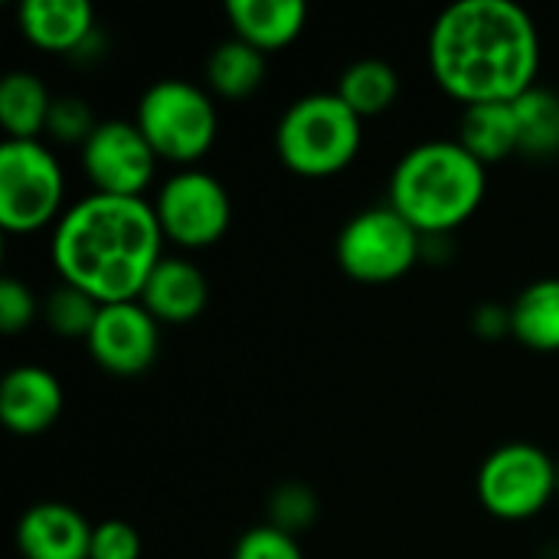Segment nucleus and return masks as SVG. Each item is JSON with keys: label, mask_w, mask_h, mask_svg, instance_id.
Listing matches in <instances>:
<instances>
[{"label": "nucleus", "mask_w": 559, "mask_h": 559, "mask_svg": "<svg viewBox=\"0 0 559 559\" xmlns=\"http://www.w3.org/2000/svg\"><path fill=\"white\" fill-rule=\"evenodd\" d=\"M429 72L465 108L518 102L540 72L537 23L514 0H455L429 29Z\"/></svg>", "instance_id": "obj_1"}, {"label": "nucleus", "mask_w": 559, "mask_h": 559, "mask_svg": "<svg viewBox=\"0 0 559 559\" xmlns=\"http://www.w3.org/2000/svg\"><path fill=\"white\" fill-rule=\"evenodd\" d=\"M164 233L144 197L88 193L66 206L52 226V265L59 282L82 288L98 305L138 301L164 259Z\"/></svg>", "instance_id": "obj_2"}, {"label": "nucleus", "mask_w": 559, "mask_h": 559, "mask_svg": "<svg viewBox=\"0 0 559 559\" xmlns=\"http://www.w3.org/2000/svg\"><path fill=\"white\" fill-rule=\"evenodd\" d=\"M386 203L426 239H445L465 226L485 193L488 167L478 164L455 138L413 144L390 174Z\"/></svg>", "instance_id": "obj_3"}, {"label": "nucleus", "mask_w": 559, "mask_h": 559, "mask_svg": "<svg viewBox=\"0 0 559 559\" xmlns=\"http://www.w3.org/2000/svg\"><path fill=\"white\" fill-rule=\"evenodd\" d=\"M364 147V118H357L337 92H311L295 98L275 124L278 160L308 180L347 170Z\"/></svg>", "instance_id": "obj_4"}, {"label": "nucleus", "mask_w": 559, "mask_h": 559, "mask_svg": "<svg viewBox=\"0 0 559 559\" xmlns=\"http://www.w3.org/2000/svg\"><path fill=\"white\" fill-rule=\"evenodd\" d=\"M134 124L167 164L197 167L216 144L219 111L206 85L187 79L151 82L134 108Z\"/></svg>", "instance_id": "obj_5"}, {"label": "nucleus", "mask_w": 559, "mask_h": 559, "mask_svg": "<svg viewBox=\"0 0 559 559\" xmlns=\"http://www.w3.org/2000/svg\"><path fill=\"white\" fill-rule=\"evenodd\" d=\"M426 236L406 223L390 203L367 206L350 216L334 242L337 265L347 278L360 285H390L400 282L423 262Z\"/></svg>", "instance_id": "obj_6"}, {"label": "nucleus", "mask_w": 559, "mask_h": 559, "mask_svg": "<svg viewBox=\"0 0 559 559\" xmlns=\"http://www.w3.org/2000/svg\"><path fill=\"white\" fill-rule=\"evenodd\" d=\"M66 213V174L43 141L0 144V226L16 236L56 226Z\"/></svg>", "instance_id": "obj_7"}, {"label": "nucleus", "mask_w": 559, "mask_h": 559, "mask_svg": "<svg viewBox=\"0 0 559 559\" xmlns=\"http://www.w3.org/2000/svg\"><path fill=\"white\" fill-rule=\"evenodd\" d=\"M557 498V459L534 442H504L478 468V501L498 521H531Z\"/></svg>", "instance_id": "obj_8"}, {"label": "nucleus", "mask_w": 559, "mask_h": 559, "mask_svg": "<svg viewBox=\"0 0 559 559\" xmlns=\"http://www.w3.org/2000/svg\"><path fill=\"white\" fill-rule=\"evenodd\" d=\"M160 233L177 249H210L233 223V200L219 177L200 167L174 170L154 200Z\"/></svg>", "instance_id": "obj_9"}, {"label": "nucleus", "mask_w": 559, "mask_h": 559, "mask_svg": "<svg viewBox=\"0 0 559 559\" xmlns=\"http://www.w3.org/2000/svg\"><path fill=\"white\" fill-rule=\"evenodd\" d=\"M157 154L128 118H105L82 144V170L92 193L144 197L157 177Z\"/></svg>", "instance_id": "obj_10"}, {"label": "nucleus", "mask_w": 559, "mask_h": 559, "mask_svg": "<svg viewBox=\"0 0 559 559\" xmlns=\"http://www.w3.org/2000/svg\"><path fill=\"white\" fill-rule=\"evenodd\" d=\"M85 347L105 373L141 377L160 354V324L141 301L102 305Z\"/></svg>", "instance_id": "obj_11"}, {"label": "nucleus", "mask_w": 559, "mask_h": 559, "mask_svg": "<svg viewBox=\"0 0 559 559\" xmlns=\"http://www.w3.org/2000/svg\"><path fill=\"white\" fill-rule=\"evenodd\" d=\"M62 383L39 364H20L0 380V423L13 436H43L62 416Z\"/></svg>", "instance_id": "obj_12"}, {"label": "nucleus", "mask_w": 559, "mask_h": 559, "mask_svg": "<svg viewBox=\"0 0 559 559\" xmlns=\"http://www.w3.org/2000/svg\"><path fill=\"white\" fill-rule=\"evenodd\" d=\"M92 524L62 501H39L16 521V550L23 559H88Z\"/></svg>", "instance_id": "obj_13"}, {"label": "nucleus", "mask_w": 559, "mask_h": 559, "mask_svg": "<svg viewBox=\"0 0 559 559\" xmlns=\"http://www.w3.org/2000/svg\"><path fill=\"white\" fill-rule=\"evenodd\" d=\"M16 26L29 46L56 56H82L98 39L88 0H23Z\"/></svg>", "instance_id": "obj_14"}, {"label": "nucleus", "mask_w": 559, "mask_h": 559, "mask_svg": "<svg viewBox=\"0 0 559 559\" xmlns=\"http://www.w3.org/2000/svg\"><path fill=\"white\" fill-rule=\"evenodd\" d=\"M138 301L154 314L157 324H190L210 305V282L197 262L183 255H164L144 282Z\"/></svg>", "instance_id": "obj_15"}, {"label": "nucleus", "mask_w": 559, "mask_h": 559, "mask_svg": "<svg viewBox=\"0 0 559 559\" xmlns=\"http://www.w3.org/2000/svg\"><path fill=\"white\" fill-rule=\"evenodd\" d=\"M226 20L236 39L269 56L301 36L308 7L301 0H226Z\"/></svg>", "instance_id": "obj_16"}, {"label": "nucleus", "mask_w": 559, "mask_h": 559, "mask_svg": "<svg viewBox=\"0 0 559 559\" xmlns=\"http://www.w3.org/2000/svg\"><path fill=\"white\" fill-rule=\"evenodd\" d=\"M478 164H504L508 157L521 154V124L514 102H488V105H468L459 121L455 138Z\"/></svg>", "instance_id": "obj_17"}, {"label": "nucleus", "mask_w": 559, "mask_h": 559, "mask_svg": "<svg viewBox=\"0 0 559 559\" xmlns=\"http://www.w3.org/2000/svg\"><path fill=\"white\" fill-rule=\"evenodd\" d=\"M52 102L56 95L36 72L13 69L0 79V128L10 141H39Z\"/></svg>", "instance_id": "obj_18"}, {"label": "nucleus", "mask_w": 559, "mask_h": 559, "mask_svg": "<svg viewBox=\"0 0 559 559\" xmlns=\"http://www.w3.org/2000/svg\"><path fill=\"white\" fill-rule=\"evenodd\" d=\"M265 72H269L265 52H259L255 46H249L236 36L223 39L203 66L210 95L226 98V102H242V98L255 95L265 82Z\"/></svg>", "instance_id": "obj_19"}, {"label": "nucleus", "mask_w": 559, "mask_h": 559, "mask_svg": "<svg viewBox=\"0 0 559 559\" xmlns=\"http://www.w3.org/2000/svg\"><path fill=\"white\" fill-rule=\"evenodd\" d=\"M511 337L527 350H559V278L531 282L511 305Z\"/></svg>", "instance_id": "obj_20"}, {"label": "nucleus", "mask_w": 559, "mask_h": 559, "mask_svg": "<svg viewBox=\"0 0 559 559\" xmlns=\"http://www.w3.org/2000/svg\"><path fill=\"white\" fill-rule=\"evenodd\" d=\"M334 92L341 95V102L357 115V118H377L383 111H390L400 98V72L377 56L367 59H354L350 66L341 69Z\"/></svg>", "instance_id": "obj_21"}, {"label": "nucleus", "mask_w": 559, "mask_h": 559, "mask_svg": "<svg viewBox=\"0 0 559 559\" xmlns=\"http://www.w3.org/2000/svg\"><path fill=\"white\" fill-rule=\"evenodd\" d=\"M521 124V154L531 160L559 157V92L534 85L514 102Z\"/></svg>", "instance_id": "obj_22"}, {"label": "nucleus", "mask_w": 559, "mask_h": 559, "mask_svg": "<svg viewBox=\"0 0 559 559\" xmlns=\"http://www.w3.org/2000/svg\"><path fill=\"white\" fill-rule=\"evenodd\" d=\"M98 311L102 305L85 295L82 288H72L66 282H59L46 298H43V321L52 334L66 337V341H88L95 321H98Z\"/></svg>", "instance_id": "obj_23"}, {"label": "nucleus", "mask_w": 559, "mask_h": 559, "mask_svg": "<svg viewBox=\"0 0 559 559\" xmlns=\"http://www.w3.org/2000/svg\"><path fill=\"white\" fill-rule=\"evenodd\" d=\"M321 514L318 495L301 485V481H285L269 495V524L298 537L301 531H308Z\"/></svg>", "instance_id": "obj_24"}, {"label": "nucleus", "mask_w": 559, "mask_h": 559, "mask_svg": "<svg viewBox=\"0 0 559 559\" xmlns=\"http://www.w3.org/2000/svg\"><path fill=\"white\" fill-rule=\"evenodd\" d=\"M98 128V118L92 111V105L79 95H56L52 108H49V121H46V134L59 144H85L92 138V131Z\"/></svg>", "instance_id": "obj_25"}, {"label": "nucleus", "mask_w": 559, "mask_h": 559, "mask_svg": "<svg viewBox=\"0 0 559 559\" xmlns=\"http://www.w3.org/2000/svg\"><path fill=\"white\" fill-rule=\"evenodd\" d=\"M39 314H43V301L29 292V285L13 275H3L0 278V331L13 337L33 328Z\"/></svg>", "instance_id": "obj_26"}, {"label": "nucleus", "mask_w": 559, "mask_h": 559, "mask_svg": "<svg viewBox=\"0 0 559 559\" xmlns=\"http://www.w3.org/2000/svg\"><path fill=\"white\" fill-rule=\"evenodd\" d=\"M229 559H305V554H301L298 537H292L272 524H259V527H249L236 540Z\"/></svg>", "instance_id": "obj_27"}, {"label": "nucleus", "mask_w": 559, "mask_h": 559, "mask_svg": "<svg viewBox=\"0 0 559 559\" xmlns=\"http://www.w3.org/2000/svg\"><path fill=\"white\" fill-rule=\"evenodd\" d=\"M88 559H141V534L128 521H102L92 531Z\"/></svg>", "instance_id": "obj_28"}, {"label": "nucleus", "mask_w": 559, "mask_h": 559, "mask_svg": "<svg viewBox=\"0 0 559 559\" xmlns=\"http://www.w3.org/2000/svg\"><path fill=\"white\" fill-rule=\"evenodd\" d=\"M472 328H475L485 341H498V337L511 334V305H508V308H504V305H495V301L481 305V308L475 311V318H472Z\"/></svg>", "instance_id": "obj_29"}, {"label": "nucleus", "mask_w": 559, "mask_h": 559, "mask_svg": "<svg viewBox=\"0 0 559 559\" xmlns=\"http://www.w3.org/2000/svg\"><path fill=\"white\" fill-rule=\"evenodd\" d=\"M557 498H559V459H557Z\"/></svg>", "instance_id": "obj_30"}]
</instances>
